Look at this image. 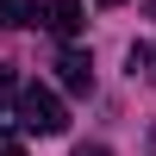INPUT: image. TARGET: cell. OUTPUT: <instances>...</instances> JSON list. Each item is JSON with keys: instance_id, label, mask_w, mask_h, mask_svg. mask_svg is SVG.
Instances as JSON below:
<instances>
[{"instance_id": "277c9868", "label": "cell", "mask_w": 156, "mask_h": 156, "mask_svg": "<svg viewBox=\"0 0 156 156\" xmlns=\"http://www.w3.org/2000/svg\"><path fill=\"white\" fill-rule=\"evenodd\" d=\"M131 75L156 81V44H131Z\"/></svg>"}, {"instance_id": "6da1fadb", "label": "cell", "mask_w": 156, "mask_h": 156, "mask_svg": "<svg viewBox=\"0 0 156 156\" xmlns=\"http://www.w3.org/2000/svg\"><path fill=\"white\" fill-rule=\"evenodd\" d=\"M12 112H19V125H25V131H37V137H62V131H69V106H62L56 87H44V81L19 87Z\"/></svg>"}, {"instance_id": "5b68a950", "label": "cell", "mask_w": 156, "mask_h": 156, "mask_svg": "<svg viewBox=\"0 0 156 156\" xmlns=\"http://www.w3.org/2000/svg\"><path fill=\"white\" fill-rule=\"evenodd\" d=\"M31 0H0V25H31Z\"/></svg>"}, {"instance_id": "ba28073f", "label": "cell", "mask_w": 156, "mask_h": 156, "mask_svg": "<svg viewBox=\"0 0 156 156\" xmlns=\"http://www.w3.org/2000/svg\"><path fill=\"white\" fill-rule=\"evenodd\" d=\"M75 156H112V150H106V144H81Z\"/></svg>"}, {"instance_id": "30bf717a", "label": "cell", "mask_w": 156, "mask_h": 156, "mask_svg": "<svg viewBox=\"0 0 156 156\" xmlns=\"http://www.w3.org/2000/svg\"><path fill=\"white\" fill-rule=\"evenodd\" d=\"M150 150H156V125H150Z\"/></svg>"}, {"instance_id": "52a82bcc", "label": "cell", "mask_w": 156, "mask_h": 156, "mask_svg": "<svg viewBox=\"0 0 156 156\" xmlns=\"http://www.w3.org/2000/svg\"><path fill=\"white\" fill-rule=\"evenodd\" d=\"M0 156H25V144H19L12 131H0Z\"/></svg>"}, {"instance_id": "9c48e42d", "label": "cell", "mask_w": 156, "mask_h": 156, "mask_svg": "<svg viewBox=\"0 0 156 156\" xmlns=\"http://www.w3.org/2000/svg\"><path fill=\"white\" fill-rule=\"evenodd\" d=\"M100 6H125V0H100Z\"/></svg>"}, {"instance_id": "7a4b0ae2", "label": "cell", "mask_w": 156, "mask_h": 156, "mask_svg": "<svg viewBox=\"0 0 156 156\" xmlns=\"http://www.w3.org/2000/svg\"><path fill=\"white\" fill-rule=\"evenodd\" d=\"M56 75H62L69 94H87V87H94V56H87V50H62V56H56Z\"/></svg>"}, {"instance_id": "8992f818", "label": "cell", "mask_w": 156, "mask_h": 156, "mask_svg": "<svg viewBox=\"0 0 156 156\" xmlns=\"http://www.w3.org/2000/svg\"><path fill=\"white\" fill-rule=\"evenodd\" d=\"M12 100H19V87H12V69L0 62V106H12Z\"/></svg>"}, {"instance_id": "3957f363", "label": "cell", "mask_w": 156, "mask_h": 156, "mask_svg": "<svg viewBox=\"0 0 156 156\" xmlns=\"http://www.w3.org/2000/svg\"><path fill=\"white\" fill-rule=\"evenodd\" d=\"M44 25L62 31V37H75V31H81V0H50V6H44Z\"/></svg>"}]
</instances>
